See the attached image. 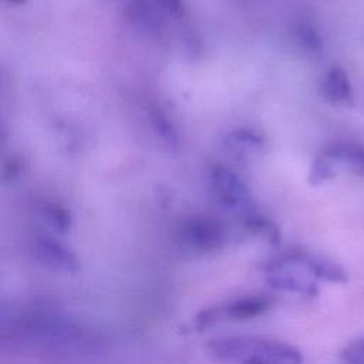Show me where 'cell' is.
<instances>
[{"label":"cell","mask_w":364,"mask_h":364,"mask_svg":"<svg viewBox=\"0 0 364 364\" xmlns=\"http://www.w3.org/2000/svg\"><path fill=\"white\" fill-rule=\"evenodd\" d=\"M1 340L54 355L100 354L107 343L92 328L47 310H28L3 323Z\"/></svg>","instance_id":"6da1fadb"},{"label":"cell","mask_w":364,"mask_h":364,"mask_svg":"<svg viewBox=\"0 0 364 364\" xmlns=\"http://www.w3.org/2000/svg\"><path fill=\"white\" fill-rule=\"evenodd\" d=\"M267 283L286 290L313 297L318 293V283H344L346 270L336 262L307 252H289L264 266Z\"/></svg>","instance_id":"7a4b0ae2"},{"label":"cell","mask_w":364,"mask_h":364,"mask_svg":"<svg viewBox=\"0 0 364 364\" xmlns=\"http://www.w3.org/2000/svg\"><path fill=\"white\" fill-rule=\"evenodd\" d=\"M208 353L223 364H303V354L296 346L256 336H226L212 340Z\"/></svg>","instance_id":"3957f363"},{"label":"cell","mask_w":364,"mask_h":364,"mask_svg":"<svg viewBox=\"0 0 364 364\" xmlns=\"http://www.w3.org/2000/svg\"><path fill=\"white\" fill-rule=\"evenodd\" d=\"M273 299L267 294L253 293L237 296L223 303L200 310L195 317V327L208 328L220 321H243L259 317L270 310Z\"/></svg>","instance_id":"277c9868"},{"label":"cell","mask_w":364,"mask_h":364,"mask_svg":"<svg viewBox=\"0 0 364 364\" xmlns=\"http://www.w3.org/2000/svg\"><path fill=\"white\" fill-rule=\"evenodd\" d=\"M179 242L189 250L212 253L222 249L228 242V229L216 218L193 215L183 219L178 228Z\"/></svg>","instance_id":"5b68a950"},{"label":"cell","mask_w":364,"mask_h":364,"mask_svg":"<svg viewBox=\"0 0 364 364\" xmlns=\"http://www.w3.org/2000/svg\"><path fill=\"white\" fill-rule=\"evenodd\" d=\"M209 185L218 205L228 210H250V191L242 176L223 164H216L209 172Z\"/></svg>","instance_id":"8992f818"},{"label":"cell","mask_w":364,"mask_h":364,"mask_svg":"<svg viewBox=\"0 0 364 364\" xmlns=\"http://www.w3.org/2000/svg\"><path fill=\"white\" fill-rule=\"evenodd\" d=\"M31 253L38 264L57 273L74 274L81 269L78 256L67 245L48 235L34 237Z\"/></svg>","instance_id":"52a82bcc"},{"label":"cell","mask_w":364,"mask_h":364,"mask_svg":"<svg viewBox=\"0 0 364 364\" xmlns=\"http://www.w3.org/2000/svg\"><path fill=\"white\" fill-rule=\"evenodd\" d=\"M222 145L236 161H252L266 151V138L257 129L236 128L225 134Z\"/></svg>","instance_id":"ba28073f"},{"label":"cell","mask_w":364,"mask_h":364,"mask_svg":"<svg viewBox=\"0 0 364 364\" xmlns=\"http://www.w3.org/2000/svg\"><path fill=\"white\" fill-rule=\"evenodd\" d=\"M152 0H128L124 7L127 23L136 31L155 36L164 28L162 10Z\"/></svg>","instance_id":"9c48e42d"},{"label":"cell","mask_w":364,"mask_h":364,"mask_svg":"<svg viewBox=\"0 0 364 364\" xmlns=\"http://www.w3.org/2000/svg\"><path fill=\"white\" fill-rule=\"evenodd\" d=\"M324 101L336 107H351L354 104V92L347 71L341 67H331L320 85Z\"/></svg>","instance_id":"30bf717a"},{"label":"cell","mask_w":364,"mask_h":364,"mask_svg":"<svg viewBox=\"0 0 364 364\" xmlns=\"http://www.w3.org/2000/svg\"><path fill=\"white\" fill-rule=\"evenodd\" d=\"M328 159L336 165L347 168L355 176L364 178V146L355 142L338 141L327 145L323 151Z\"/></svg>","instance_id":"8fae6325"},{"label":"cell","mask_w":364,"mask_h":364,"mask_svg":"<svg viewBox=\"0 0 364 364\" xmlns=\"http://www.w3.org/2000/svg\"><path fill=\"white\" fill-rule=\"evenodd\" d=\"M151 128L154 129V134L156 138L169 149L176 151L179 146V132L172 121V118L162 109V108H151L148 112Z\"/></svg>","instance_id":"7c38bea8"},{"label":"cell","mask_w":364,"mask_h":364,"mask_svg":"<svg viewBox=\"0 0 364 364\" xmlns=\"http://www.w3.org/2000/svg\"><path fill=\"white\" fill-rule=\"evenodd\" d=\"M40 218L55 232L67 233L73 226V215L67 206L60 202L46 199L37 206Z\"/></svg>","instance_id":"4fadbf2b"},{"label":"cell","mask_w":364,"mask_h":364,"mask_svg":"<svg viewBox=\"0 0 364 364\" xmlns=\"http://www.w3.org/2000/svg\"><path fill=\"white\" fill-rule=\"evenodd\" d=\"M291 36L297 46L309 54H320L323 50V40L318 30L304 20H299L291 26Z\"/></svg>","instance_id":"5bb4252c"},{"label":"cell","mask_w":364,"mask_h":364,"mask_svg":"<svg viewBox=\"0 0 364 364\" xmlns=\"http://www.w3.org/2000/svg\"><path fill=\"white\" fill-rule=\"evenodd\" d=\"M243 223H245L247 230L267 239L272 243H277L279 239H280V232H279L277 226L269 218H266L264 215L249 210L245 215Z\"/></svg>","instance_id":"9a60e30c"},{"label":"cell","mask_w":364,"mask_h":364,"mask_svg":"<svg viewBox=\"0 0 364 364\" xmlns=\"http://www.w3.org/2000/svg\"><path fill=\"white\" fill-rule=\"evenodd\" d=\"M337 165L321 152L311 161L307 181L311 186H320L337 175Z\"/></svg>","instance_id":"2e32d148"},{"label":"cell","mask_w":364,"mask_h":364,"mask_svg":"<svg viewBox=\"0 0 364 364\" xmlns=\"http://www.w3.org/2000/svg\"><path fill=\"white\" fill-rule=\"evenodd\" d=\"M343 364H364V337L350 343L341 351Z\"/></svg>","instance_id":"e0dca14e"},{"label":"cell","mask_w":364,"mask_h":364,"mask_svg":"<svg viewBox=\"0 0 364 364\" xmlns=\"http://www.w3.org/2000/svg\"><path fill=\"white\" fill-rule=\"evenodd\" d=\"M156 6L161 7L162 11L179 17L185 11V1L183 0H152Z\"/></svg>","instance_id":"ac0fdd59"},{"label":"cell","mask_w":364,"mask_h":364,"mask_svg":"<svg viewBox=\"0 0 364 364\" xmlns=\"http://www.w3.org/2000/svg\"><path fill=\"white\" fill-rule=\"evenodd\" d=\"M21 169H23V166L18 159H16V158L10 159L9 162H6V166H4V179L14 181L16 178H18Z\"/></svg>","instance_id":"d6986e66"},{"label":"cell","mask_w":364,"mask_h":364,"mask_svg":"<svg viewBox=\"0 0 364 364\" xmlns=\"http://www.w3.org/2000/svg\"><path fill=\"white\" fill-rule=\"evenodd\" d=\"M6 1L10 4H14V6H20V4H24L27 0H6Z\"/></svg>","instance_id":"ffe728a7"},{"label":"cell","mask_w":364,"mask_h":364,"mask_svg":"<svg viewBox=\"0 0 364 364\" xmlns=\"http://www.w3.org/2000/svg\"><path fill=\"white\" fill-rule=\"evenodd\" d=\"M237 1H245V0H237Z\"/></svg>","instance_id":"44dd1931"}]
</instances>
